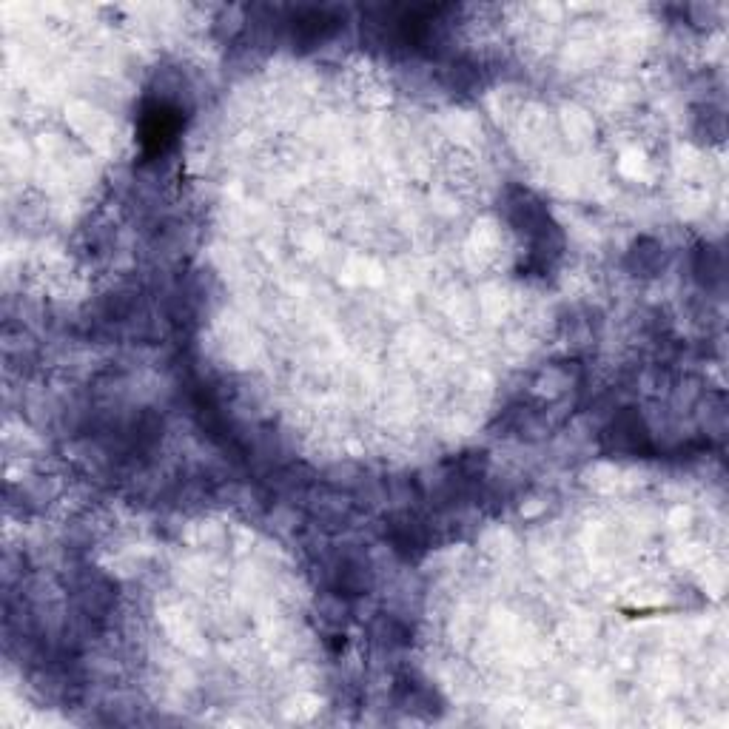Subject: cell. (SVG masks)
<instances>
[{"label": "cell", "mask_w": 729, "mask_h": 729, "mask_svg": "<svg viewBox=\"0 0 729 729\" xmlns=\"http://www.w3.org/2000/svg\"><path fill=\"white\" fill-rule=\"evenodd\" d=\"M180 126H183L180 112L163 100H154L146 106L143 120H140V140L149 154H163L177 140Z\"/></svg>", "instance_id": "obj_1"}, {"label": "cell", "mask_w": 729, "mask_h": 729, "mask_svg": "<svg viewBox=\"0 0 729 729\" xmlns=\"http://www.w3.org/2000/svg\"><path fill=\"white\" fill-rule=\"evenodd\" d=\"M604 439H610L613 450H618V453H650L653 450L650 433L644 428L641 416L633 411L618 413L604 430Z\"/></svg>", "instance_id": "obj_2"}, {"label": "cell", "mask_w": 729, "mask_h": 729, "mask_svg": "<svg viewBox=\"0 0 729 729\" xmlns=\"http://www.w3.org/2000/svg\"><path fill=\"white\" fill-rule=\"evenodd\" d=\"M339 29V18L328 9H297L291 18V38L297 43H322Z\"/></svg>", "instance_id": "obj_3"}, {"label": "cell", "mask_w": 729, "mask_h": 729, "mask_svg": "<svg viewBox=\"0 0 729 729\" xmlns=\"http://www.w3.org/2000/svg\"><path fill=\"white\" fill-rule=\"evenodd\" d=\"M331 579H334V590L339 596H362L371 587V570L362 559L342 556L334 567V573H331Z\"/></svg>", "instance_id": "obj_4"}, {"label": "cell", "mask_w": 729, "mask_h": 729, "mask_svg": "<svg viewBox=\"0 0 729 729\" xmlns=\"http://www.w3.org/2000/svg\"><path fill=\"white\" fill-rule=\"evenodd\" d=\"M388 536H391L393 547L399 553H411V550H425L428 547V527L419 522V519L408 516V513L393 519Z\"/></svg>", "instance_id": "obj_5"}, {"label": "cell", "mask_w": 729, "mask_h": 729, "mask_svg": "<svg viewBox=\"0 0 729 729\" xmlns=\"http://www.w3.org/2000/svg\"><path fill=\"white\" fill-rule=\"evenodd\" d=\"M695 271H698L701 280L707 277V285H715V288H718V285L724 282V257H721V251H718V248H704V251L698 254Z\"/></svg>", "instance_id": "obj_6"}, {"label": "cell", "mask_w": 729, "mask_h": 729, "mask_svg": "<svg viewBox=\"0 0 729 729\" xmlns=\"http://www.w3.org/2000/svg\"><path fill=\"white\" fill-rule=\"evenodd\" d=\"M630 257L638 260V271H641V274H650V271H658V268H661V262H664V248L658 243H653V251H644V245L638 243Z\"/></svg>", "instance_id": "obj_7"}]
</instances>
